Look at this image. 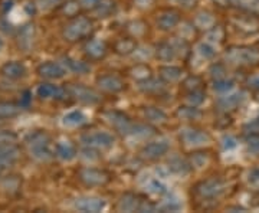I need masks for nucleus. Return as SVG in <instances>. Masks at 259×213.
I'll return each mask as SVG.
<instances>
[{"label": "nucleus", "instance_id": "61", "mask_svg": "<svg viewBox=\"0 0 259 213\" xmlns=\"http://www.w3.org/2000/svg\"><path fill=\"white\" fill-rule=\"evenodd\" d=\"M171 2L176 5H180V6H185V8H189L194 3V0H171Z\"/></svg>", "mask_w": 259, "mask_h": 213}, {"label": "nucleus", "instance_id": "45", "mask_svg": "<svg viewBox=\"0 0 259 213\" xmlns=\"http://www.w3.org/2000/svg\"><path fill=\"white\" fill-rule=\"evenodd\" d=\"M233 85H235V82H233L232 79H228V78H221V79H214L213 90H214L216 93L225 94V93H228V91H231L232 88H233Z\"/></svg>", "mask_w": 259, "mask_h": 213}, {"label": "nucleus", "instance_id": "35", "mask_svg": "<svg viewBox=\"0 0 259 213\" xmlns=\"http://www.w3.org/2000/svg\"><path fill=\"white\" fill-rule=\"evenodd\" d=\"M154 134H156V130L151 125H147V124H133L128 136L136 137V139H148V137H151Z\"/></svg>", "mask_w": 259, "mask_h": 213}, {"label": "nucleus", "instance_id": "49", "mask_svg": "<svg viewBox=\"0 0 259 213\" xmlns=\"http://www.w3.org/2000/svg\"><path fill=\"white\" fill-rule=\"evenodd\" d=\"M128 30L131 32L133 36H141V35H144V32H146V25H144L143 22H140V20H136V22H131V23H130Z\"/></svg>", "mask_w": 259, "mask_h": 213}, {"label": "nucleus", "instance_id": "38", "mask_svg": "<svg viewBox=\"0 0 259 213\" xmlns=\"http://www.w3.org/2000/svg\"><path fill=\"white\" fill-rule=\"evenodd\" d=\"M130 72H131V76H133L136 81H139V82L146 81V79H148V78L151 76V69H150L146 64H139V65L133 66Z\"/></svg>", "mask_w": 259, "mask_h": 213}, {"label": "nucleus", "instance_id": "22", "mask_svg": "<svg viewBox=\"0 0 259 213\" xmlns=\"http://www.w3.org/2000/svg\"><path fill=\"white\" fill-rule=\"evenodd\" d=\"M61 64L65 66V69L68 72H72V74L76 75L88 74L91 71V66L88 65L87 62L79 61V59H75V58H71V56H64Z\"/></svg>", "mask_w": 259, "mask_h": 213}, {"label": "nucleus", "instance_id": "18", "mask_svg": "<svg viewBox=\"0 0 259 213\" xmlns=\"http://www.w3.org/2000/svg\"><path fill=\"white\" fill-rule=\"evenodd\" d=\"M2 74L9 79L18 81L26 75V66L20 61H10V62H6L2 66Z\"/></svg>", "mask_w": 259, "mask_h": 213}, {"label": "nucleus", "instance_id": "12", "mask_svg": "<svg viewBox=\"0 0 259 213\" xmlns=\"http://www.w3.org/2000/svg\"><path fill=\"white\" fill-rule=\"evenodd\" d=\"M97 85L98 88L108 94H118L125 88L124 79L115 74H104L97 78Z\"/></svg>", "mask_w": 259, "mask_h": 213}, {"label": "nucleus", "instance_id": "9", "mask_svg": "<svg viewBox=\"0 0 259 213\" xmlns=\"http://www.w3.org/2000/svg\"><path fill=\"white\" fill-rule=\"evenodd\" d=\"M66 91H68V95H71L74 100L82 102V104L94 105V104H98V102L101 101L100 94L95 93L93 88L81 85V83H72V85H69Z\"/></svg>", "mask_w": 259, "mask_h": 213}, {"label": "nucleus", "instance_id": "26", "mask_svg": "<svg viewBox=\"0 0 259 213\" xmlns=\"http://www.w3.org/2000/svg\"><path fill=\"white\" fill-rule=\"evenodd\" d=\"M140 91H143L144 94H161L164 93V83L160 79H156L153 76H150L146 81L139 82Z\"/></svg>", "mask_w": 259, "mask_h": 213}, {"label": "nucleus", "instance_id": "57", "mask_svg": "<svg viewBox=\"0 0 259 213\" xmlns=\"http://www.w3.org/2000/svg\"><path fill=\"white\" fill-rule=\"evenodd\" d=\"M245 130H248L249 133H259V114L245 125Z\"/></svg>", "mask_w": 259, "mask_h": 213}, {"label": "nucleus", "instance_id": "25", "mask_svg": "<svg viewBox=\"0 0 259 213\" xmlns=\"http://www.w3.org/2000/svg\"><path fill=\"white\" fill-rule=\"evenodd\" d=\"M156 56L163 62H171L177 58V52L170 42H161L156 47Z\"/></svg>", "mask_w": 259, "mask_h": 213}, {"label": "nucleus", "instance_id": "56", "mask_svg": "<svg viewBox=\"0 0 259 213\" xmlns=\"http://www.w3.org/2000/svg\"><path fill=\"white\" fill-rule=\"evenodd\" d=\"M225 66L221 65V64H214L210 68V75H212L214 79H221V78H226L225 76Z\"/></svg>", "mask_w": 259, "mask_h": 213}, {"label": "nucleus", "instance_id": "39", "mask_svg": "<svg viewBox=\"0 0 259 213\" xmlns=\"http://www.w3.org/2000/svg\"><path fill=\"white\" fill-rule=\"evenodd\" d=\"M97 18H107L114 12V2L111 0H101L95 8H93Z\"/></svg>", "mask_w": 259, "mask_h": 213}, {"label": "nucleus", "instance_id": "6", "mask_svg": "<svg viewBox=\"0 0 259 213\" xmlns=\"http://www.w3.org/2000/svg\"><path fill=\"white\" fill-rule=\"evenodd\" d=\"M225 182L219 177H210L202 180L199 185L196 186V193L202 199H218L219 196L225 193Z\"/></svg>", "mask_w": 259, "mask_h": 213}, {"label": "nucleus", "instance_id": "47", "mask_svg": "<svg viewBox=\"0 0 259 213\" xmlns=\"http://www.w3.org/2000/svg\"><path fill=\"white\" fill-rule=\"evenodd\" d=\"M81 157L85 160L87 163H94V161H98L100 160V154H98V148L88 147L85 146L81 151Z\"/></svg>", "mask_w": 259, "mask_h": 213}, {"label": "nucleus", "instance_id": "24", "mask_svg": "<svg viewBox=\"0 0 259 213\" xmlns=\"http://www.w3.org/2000/svg\"><path fill=\"white\" fill-rule=\"evenodd\" d=\"M87 117L82 111L79 110H72V111L66 112L64 117H62V125L66 129H76V127H81L82 124H85Z\"/></svg>", "mask_w": 259, "mask_h": 213}, {"label": "nucleus", "instance_id": "53", "mask_svg": "<svg viewBox=\"0 0 259 213\" xmlns=\"http://www.w3.org/2000/svg\"><path fill=\"white\" fill-rule=\"evenodd\" d=\"M18 136L10 130H0V143H16Z\"/></svg>", "mask_w": 259, "mask_h": 213}, {"label": "nucleus", "instance_id": "17", "mask_svg": "<svg viewBox=\"0 0 259 213\" xmlns=\"http://www.w3.org/2000/svg\"><path fill=\"white\" fill-rule=\"evenodd\" d=\"M179 23H180V15L176 10L166 9L157 16V26L161 30H171L177 28Z\"/></svg>", "mask_w": 259, "mask_h": 213}, {"label": "nucleus", "instance_id": "62", "mask_svg": "<svg viewBox=\"0 0 259 213\" xmlns=\"http://www.w3.org/2000/svg\"><path fill=\"white\" fill-rule=\"evenodd\" d=\"M248 83H249V87H252L253 90H259V76H252L249 81H248Z\"/></svg>", "mask_w": 259, "mask_h": 213}, {"label": "nucleus", "instance_id": "54", "mask_svg": "<svg viewBox=\"0 0 259 213\" xmlns=\"http://www.w3.org/2000/svg\"><path fill=\"white\" fill-rule=\"evenodd\" d=\"M196 26L194 23H185L183 28L180 29V36L185 37V39H190L192 36H194V30H196Z\"/></svg>", "mask_w": 259, "mask_h": 213}, {"label": "nucleus", "instance_id": "23", "mask_svg": "<svg viewBox=\"0 0 259 213\" xmlns=\"http://www.w3.org/2000/svg\"><path fill=\"white\" fill-rule=\"evenodd\" d=\"M85 54L91 59H101L107 55V45L101 39H91L85 44Z\"/></svg>", "mask_w": 259, "mask_h": 213}, {"label": "nucleus", "instance_id": "21", "mask_svg": "<svg viewBox=\"0 0 259 213\" xmlns=\"http://www.w3.org/2000/svg\"><path fill=\"white\" fill-rule=\"evenodd\" d=\"M55 156L62 161H72L76 157V147L71 141L62 140V141L56 143Z\"/></svg>", "mask_w": 259, "mask_h": 213}, {"label": "nucleus", "instance_id": "28", "mask_svg": "<svg viewBox=\"0 0 259 213\" xmlns=\"http://www.w3.org/2000/svg\"><path fill=\"white\" fill-rule=\"evenodd\" d=\"M182 75H183V69L179 66L166 65L160 68V76L166 82H177V81H180Z\"/></svg>", "mask_w": 259, "mask_h": 213}, {"label": "nucleus", "instance_id": "33", "mask_svg": "<svg viewBox=\"0 0 259 213\" xmlns=\"http://www.w3.org/2000/svg\"><path fill=\"white\" fill-rule=\"evenodd\" d=\"M137 49V44L133 37H122L115 42V52L120 55H131Z\"/></svg>", "mask_w": 259, "mask_h": 213}, {"label": "nucleus", "instance_id": "11", "mask_svg": "<svg viewBox=\"0 0 259 213\" xmlns=\"http://www.w3.org/2000/svg\"><path fill=\"white\" fill-rule=\"evenodd\" d=\"M170 150V144L166 140H156V141H150L144 147L141 148L140 156L146 160H157L166 156Z\"/></svg>", "mask_w": 259, "mask_h": 213}, {"label": "nucleus", "instance_id": "58", "mask_svg": "<svg viewBox=\"0 0 259 213\" xmlns=\"http://www.w3.org/2000/svg\"><path fill=\"white\" fill-rule=\"evenodd\" d=\"M222 144H223V148H225V150H232V148H235L236 146H238L236 139H233V137H231V136H226V137H223Z\"/></svg>", "mask_w": 259, "mask_h": 213}, {"label": "nucleus", "instance_id": "19", "mask_svg": "<svg viewBox=\"0 0 259 213\" xmlns=\"http://www.w3.org/2000/svg\"><path fill=\"white\" fill-rule=\"evenodd\" d=\"M245 100V95L243 93H231L223 95L222 98L218 100V107L222 110V111H232L235 108H238L242 102Z\"/></svg>", "mask_w": 259, "mask_h": 213}, {"label": "nucleus", "instance_id": "44", "mask_svg": "<svg viewBox=\"0 0 259 213\" xmlns=\"http://www.w3.org/2000/svg\"><path fill=\"white\" fill-rule=\"evenodd\" d=\"M186 101L190 105H194V107H199L202 105L204 101H206V93L203 90H199V91H189L187 95H186Z\"/></svg>", "mask_w": 259, "mask_h": 213}, {"label": "nucleus", "instance_id": "5", "mask_svg": "<svg viewBox=\"0 0 259 213\" xmlns=\"http://www.w3.org/2000/svg\"><path fill=\"white\" fill-rule=\"evenodd\" d=\"M81 143L83 146H88V147L98 148V150H107V148H111L115 143V137L112 136L111 133L108 131H91V133H87L81 137Z\"/></svg>", "mask_w": 259, "mask_h": 213}, {"label": "nucleus", "instance_id": "50", "mask_svg": "<svg viewBox=\"0 0 259 213\" xmlns=\"http://www.w3.org/2000/svg\"><path fill=\"white\" fill-rule=\"evenodd\" d=\"M79 8H81V2H78V0H69L68 3H65L64 6L65 15H68V16H75V15L78 13Z\"/></svg>", "mask_w": 259, "mask_h": 213}, {"label": "nucleus", "instance_id": "14", "mask_svg": "<svg viewBox=\"0 0 259 213\" xmlns=\"http://www.w3.org/2000/svg\"><path fill=\"white\" fill-rule=\"evenodd\" d=\"M74 207L79 212H91L97 213L105 209V200L101 197H94V196H83L78 197L74 202Z\"/></svg>", "mask_w": 259, "mask_h": 213}, {"label": "nucleus", "instance_id": "48", "mask_svg": "<svg viewBox=\"0 0 259 213\" xmlns=\"http://www.w3.org/2000/svg\"><path fill=\"white\" fill-rule=\"evenodd\" d=\"M182 209V202L179 199H167L164 203L160 206V210L163 212H177Z\"/></svg>", "mask_w": 259, "mask_h": 213}, {"label": "nucleus", "instance_id": "13", "mask_svg": "<svg viewBox=\"0 0 259 213\" xmlns=\"http://www.w3.org/2000/svg\"><path fill=\"white\" fill-rule=\"evenodd\" d=\"M66 69L61 62H54V61H48L42 62L37 66V74L39 76L49 79V81H56V79H62L66 75Z\"/></svg>", "mask_w": 259, "mask_h": 213}, {"label": "nucleus", "instance_id": "43", "mask_svg": "<svg viewBox=\"0 0 259 213\" xmlns=\"http://www.w3.org/2000/svg\"><path fill=\"white\" fill-rule=\"evenodd\" d=\"M203 79L197 75H190L187 76L183 82V87H185L187 91H199V90H203Z\"/></svg>", "mask_w": 259, "mask_h": 213}, {"label": "nucleus", "instance_id": "55", "mask_svg": "<svg viewBox=\"0 0 259 213\" xmlns=\"http://www.w3.org/2000/svg\"><path fill=\"white\" fill-rule=\"evenodd\" d=\"M248 185L253 189L259 190V168L252 170L249 175H248Z\"/></svg>", "mask_w": 259, "mask_h": 213}, {"label": "nucleus", "instance_id": "1", "mask_svg": "<svg viewBox=\"0 0 259 213\" xmlns=\"http://www.w3.org/2000/svg\"><path fill=\"white\" fill-rule=\"evenodd\" d=\"M26 146L30 157L35 158L36 161H49L55 156V147L52 146L51 137L44 131H35L29 134Z\"/></svg>", "mask_w": 259, "mask_h": 213}, {"label": "nucleus", "instance_id": "37", "mask_svg": "<svg viewBox=\"0 0 259 213\" xmlns=\"http://www.w3.org/2000/svg\"><path fill=\"white\" fill-rule=\"evenodd\" d=\"M168 42L173 45L175 51L177 52V56L189 55V52H190V47H189L187 39H185V37H182V36H175V37H171Z\"/></svg>", "mask_w": 259, "mask_h": 213}, {"label": "nucleus", "instance_id": "27", "mask_svg": "<svg viewBox=\"0 0 259 213\" xmlns=\"http://www.w3.org/2000/svg\"><path fill=\"white\" fill-rule=\"evenodd\" d=\"M143 115L148 122H153V124H163L167 121L166 112L161 108H157V107H144Z\"/></svg>", "mask_w": 259, "mask_h": 213}, {"label": "nucleus", "instance_id": "4", "mask_svg": "<svg viewBox=\"0 0 259 213\" xmlns=\"http://www.w3.org/2000/svg\"><path fill=\"white\" fill-rule=\"evenodd\" d=\"M118 210L121 212H154L156 206L148 199L136 193H124L118 200Z\"/></svg>", "mask_w": 259, "mask_h": 213}, {"label": "nucleus", "instance_id": "32", "mask_svg": "<svg viewBox=\"0 0 259 213\" xmlns=\"http://www.w3.org/2000/svg\"><path fill=\"white\" fill-rule=\"evenodd\" d=\"M168 170L173 173V175H176V176H186V175H189V172H190V164L183 160V158L180 157H173L170 161H168Z\"/></svg>", "mask_w": 259, "mask_h": 213}, {"label": "nucleus", "instance_id": "16", "mask_svg": "<svg viewBox=\"0 0 259 213\" xmlns=\"http://www.w3.org/2000/svg\"><path fill=\"white\" fill-rule=\"evenodd\" d=\"M36 94L40 100H64L68 91L55 83L44 82L36 88Z\"/></svg>", "mask_w": 259, "mask_h": 213}, {"label": "nucleus", "instance_id": "34", "mask_svg": "<svg viewBox=\"0 0 259 213\" xmlns=\"http://www.w3.org/2000/svg\"><path fill=\"white\" fill-rule=\"evenodd\" d=\"M194 26L197 29H204V30H209L210 28L214 26V18H213L212 13L202 10L196 15L194 18Z\"/></svg>", "mask_w": 259, "mask_h": 213}, {"label": "nucleus", "instance_id": "30", "mask_svg": "<svg viewBox=\"0 0 259 213\" xmlns=\"http://www.w3.org/2000/svg\"><path fill=\"white\" fill-rule=\"evenodd\" d=\"M235 25H236V28L239 29V30H245V32H248V33H252V32H256L259 28V23L258 20L255 19L253 15H249V13H246V16H241L239 19H236L235 20Z\"/></svg>", "mask_w": 259, "mask_h": 213}, {"label": "nucleus", "instance_id": "52", "mask_svg": "<svg viewBox=\"0 0 259 213\" xmlns=\"http://www.w3.org/2000/svg\"><path fill=\"white\" fill-rule=\"evenodd\" d=\"M248 143V148L252 153H259V133H253L246 139Z\"/></svg>", "mask_w": 259, "mask_h": 213}, {"label": "nucleus", "instance_id": "40", "mask_svg": "<svg viewBox=\"0 0 259 213\" xmlns=\"http://www.w3.org/2000/svg\"><path fill=\"white\" fill-rule=\"evenodd\" d=\"M207 163H209V156H207V153H204V151H196V153H192V156H190V166L193 167V168L200 170V168H203V167L207 166Z\"/></svg>", "mask_w": 259, "mask_h": 213}, {"label": "nucleus", "instance_id": "42", "mask_svg": "<svg viewBox=\"0 0 259 213\" xmlns=\"http://www.w3.org/2000/svg\"><path fill=\"white\" fill-rule=\"evenodd\" d=\"M196 52L199 54L200 58L203 59H212L216 55V51H214V45L209 44V42H200L197 47H196Z\"/></svg>", "mask_w": 259, "mask_h": 213}, {"label": "nucleus", "instance_id": "63", "mask_svg": "<svg viewBox=\"0 0 259 213\" xmlns=\"http://www.w3.org/2000/svg\"><path fill=\"white\" fill-rule=\"evenodd\" d=\"M218 6H221V8H226V6H229V3H231V0H213Z\"/></svg>", "mask_w": 259, "mask_h": 213}, {"label": "nucleus", "instance_id": "46", "mask_svg": "<svg viewBox=\"0 0 259 213\" xmlns=\"http://www.w3.org/2000/svg\"><path fill=\"white\" fill-rule=\"evenodd\" d=\"M147 190L151 192V193H154V195H164L167 192V187L158 179H150L147 183Z\"/></svg>", "mask_w": 259, "mask_h": 213}, {"label": "nucleus", "instance_id": "36", "mask_svg": "<svg viewBox=\"0 0 259 213\" xmlns=\"http://www.w3.org/2000/svg\"><path fill=\"white\" fill-rule=\"evenodd\" d=\"M22 108L13 102H0V120H8L19 115Z\"/></svg>", "mask_w": 259, "mask_h": 213}, {"label": "nucleus", "instance_id": "60", "mask_svg": "<svg viewBox=\"0 0 259 213\" xmlns=\"http://www.w3.org/2000/svg\"><path fill=\"white\" fill-rule=\"evenodd\" d=\"M83 8H95L101 0H79Z\"/></svg>", "mask_w": 259, "mask_h": 213}, {"label": "nucleus", "instance_id": "31", "mask_svg": "<svg viewBox=\"0 0 259 213\" xmlns=\"http://www.w3.org/2000/svg\"><path fill=\"white\" fill-rule=\"evenodd\" d=\"M231 5L245 13L259 16V0H231Z\"/></svg>", "mask_w": 259, "mask_h": 213}, {"label": "nucleus", "instance_id": "20", "mask_svg": "<svg viewBox=\"0 0 259 213\" xmlns=\"http://www.w3.org/2000/svg\"><path fill=\"white\" fill-rule=\"evenodd\" d=\"M33 40H35V26L32 23H28L19 29L18 44L23 51H30V48L33 47Z\"/></svg>", "mask_w": 259, "mask_h": 213}, {"label": "nucleus", "instance_id": "3", "mask_svg": "<svg viewBox=\"0 0 259 213\" xmlns=\"http://www.w3.org/2000/svg\"><path fill=\"white\" fill-rule=\"evenodd\" d=\"M94 25L93 22L85 16H76L69 23H66L64 28L62 35L66 40L69 42H76L87 37L93 32Z\"/></svg>", "mask_w": 259, "mask_h": 213}, {"label": "nucleus", "instance_id": "64", "mask_svg": "<svg viewBox=\"0 0 259 213\" xmlns=\"http://www.w3.org/2000/svg\"><path fill=\"white\" fill-rule=\"evenodd\" d=\"M5 48H6V42H5V37L0 35V54H3Z\"/></svg>", "mask_w": 259, "mask_h": 213}, {"label": "nucleus", "instance_id": "7", "mask_svg": "<svg viewBox=\"0 0 259 213\" xmlns=\"http://www.w3.org/2000/svg\"><path fill=\"white\" fill-rule=\"evenodd\" d=\"M180 140L185 144L186 147L199 148L207 146L210 143V136L209 133L200 129H194V127H186L180 131Z\"/></svg>", "mask_w": 259, "mask_h": 213}, {"label": "nucleus", "instance_id": "2", "mask_svg": "<svg viewBox=\"0 0 259 213\" xmlns=\"http://www.w3.org/2000/svg\"><path fill=\"white\" fill-rule=\"evenodd\" d=\"M225 59L238 66L259 65V49L250 47H232L226 51Z\"/></svg>", "mask_w": 259, "mask_h": 213}, {"label": "nucleus", "instance_id": "59", "mask_svg": "<svg viewBox=\"0 0 259 213\" xmlns=\"http://www.w3.org/2000/svg\"><path fill=\"white\" fill-rule=\"evenodd\" d=\"M55 2L56 0H39L37 3H39V8H40V9L48 10L55 5Z\"/></svg>", "mask_w": 259, "mask_h": 213}, {"label": "nucleus", "instance_id": "10", "mask_svg": "<svg viewBox=\"0 0 259 213\" xmlns=\"http://www.w3.org/2000/svg\"><path fill=\"white\" fill-rule=\"evenodd\" d=\"M104 118L107 120V122L111 125L115 131H118L124 136H128L131 127H133V121L130 120V117L127 114L121 111H105L104 112Z\"/></svg>", "mask_w": 259, "mask_h": 213}, {"label": "nucleus", "instance_id": "15", "mask_svg": "<svg viewBox=\"0 0 259 213\" xmlns=\"http://www.w3.org/2000/svg\"><path fill=\"white\" fill-rule=\"evenodd\" d=\"M19 156L20 151L16 143H0V168L15 166Z\"/></svg>", "mask_w": 259, "mask_h": 213}, {"label": "nucleus", "instance_id": "41", "mask_svg": "<svg viewBox=\"0 0 259 213\" xmlns=\"http://www.w3.org/2000/svg\"><path fill=\"white\" fill-rule=\"evenodd\" d=\"M225 37V30L221 26H213L207 30L206 35V42L212 44V45H219Z\"/></svg>", "mask_w": 259, "mask_h": 213}, {"label": "nucleus", "instance_id": "8", "mask_svg": "<svg viewBox=\"0 0 259 213\" xmlns=\"http://www.w3.org/2000/svg\"><path fill=\"white\" fill-rule=\"evenodd\" d=\"M79 180L83 185L88 187H98V186H104L108 183L110 180V175L102 170V168H97V167H82L78 172Z\"/></svg>", "mask_w": 259, "mask_h": 213}, {"label": "nucleus", "instance_id": "29", "mask_svg": "<svg viewBox=\"0 0 259 213\" xmlns=\"http://www.w3.org/2000/svg\"><path fill=\"white\" fill-rule=\"evenodd\" d=\"M176 114L180 120H186V121H197V120H200V117H202V111H200L197 107L190 105V104H187V105H183V107L177 108Z\"/></svg>", "mask_w": 259, "mask_h": 213}, {"label": "nucleus", "instance_id": "51", "mask_svg": "<svg viewBox=\"0 0 259 213\" xmlns=\"http://www.w3.org/2000/svg\"><path fill=\"white\" fill-rule=\"evenodd\" d=\"M2 187L6 190V192H10V193H13V192H16L19 187V180L15 176H10L8 179H5L3 180V183H2Z\"/></svg>", "mask_w": 259, "mask_h": 213}]
</instances>
